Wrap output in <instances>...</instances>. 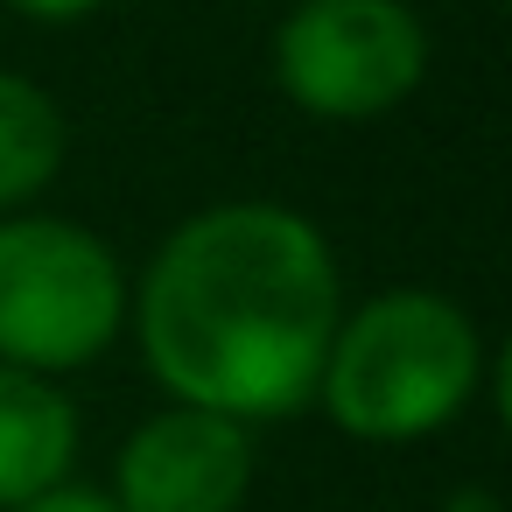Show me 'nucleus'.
Here are the masks:
<instances>
[{
    "label": "nucleus",
    "instance_id": "f257e3e1",
    "mask_svg": "<svg viewBox=\"0 0 512 512\" xmlns=\"http://www.w3.org/2000/svg\"><path fill=\"white\" fill-rule=\"evenodd\" d=\"M127 316L169 400L253 428L316 407L344 274L316 218L274 197H232L155 246L127 288Z\"/></svg>",
    "mask_w": 512,
    "mask_h": 512
},
{
    "label": "nucleus",
    "instance_id": "f03ea898",
    "mask_svg": "<svg viewBox=\"0 0 512 512\" xmlns=\"http://www.w3.org/2000/svg\"><path fill=\"white\" fill-rule=\"evenodd\" d=\"M484 386V337L470 309H456L435 288H386L337 316V337L323 351L316 407L372 449L421 442L449 428Z\"/></svg>",
    "mask_w": 512,
    "mask_h": 512
},
{
    "label": "nucleus",
    "instance_id": "7ed1b4c3",
    "mask_svg": "<svg viewBox=\"0 0 512 512\" xmlns=\"http://www.w3.org/2000/svg\"><path fill=\"white\" fill-rule=\"evenodd\" d=\"M127 267L120 253L50 211L0 218V365L15 372H78L127 323Z\"/></svg>",
    "mask_w": 512,
    "mask_h": 512
},
{
    "label": "nucleus",
    "instance_id": "20e7f679",
    "mask_svg": "<svg viewBox=\"0 0 512 512\" xmlns=\"http://www.w3.org/2000/svg\"><path fill=\"white\" fill-rule=\"evenodd\" d=\"M428 78V29L407 0H295L274 29V85L330 127L386 120Z\"/></svg>",
    "mask_w": 512,
    "mask_h": 512
},
{
    "label": "nucleus",
    "instance_id": "39448f33",
    "mask_svg": "<svg viewBox=\"0 0 512 512\" xmlns=\"http://www.w3.org/2000/svg\"><path fill=\"white\" fill-rule=\"evenodd\" d=\"M253 491V435L211 407L169 400L113 456L120 512H239Z\"/></svg>",
    "mask_w": 512,
    "mask_h": 512
},
{
    "label": "nucleus",
    "instance_id": "423d86ee",
    "mask_svg": "<svg viewBox=\"0 0 512 512\" xmlns=\"http://www.w3.org/2000/svg\"><path fill=\"white\" fill-rule=\"evenodd\" d=\"M78 463V407L57 379L0 365V512L50 498Z\"/></svg>",
    "mask_w": 512,
    "mask_h": 512
},
{
    "label": "nucleus",
    "instance_id": "0eeeda50",
    "mask_svg": "<svg viewBox=\"0 0 512 512\" xmlns=\"http://www.w3.org/2000/svg\"><path fill=\"white\" fill-rule=\"evenodd\" d=\"M64 155H71L64 106L36 78L0 71V218L36 204L64 176Z\"/></svg>",
    "mask_w": 512,
    "mask_h": 512
},
{
    "label": "nucleus",
    "instance_id": "6e6552de",
    "mask_svg": "<svg viewBox=\"0 0 512 512\" xmlns=\"http://www.w3.org/2000/svg\"><path fill=\"white\" fill-rule=\"evenodd\" d=\"M0 8H15L29 22H85V15L106 8V0H0Z\"/></svg>",
    "mask_w": 512,
    "mask_h": 512
},
{
    "label": "nucleus",
    "instance_id": "1a4fd4ad",
    "mask_svg": "<svg viewBox=\"0 0 512 512\" xmlns=\"http://www.w3.org/2000/svg\"><path fill=\"white\" fill-rule=\"evenodd\" d=\"M22 512H120L106 491H85V484H57L50 498H36V505H22Z\"/></svg>",
    "mask_w": 512,
    "mask_h": 512
}]
</instances>
